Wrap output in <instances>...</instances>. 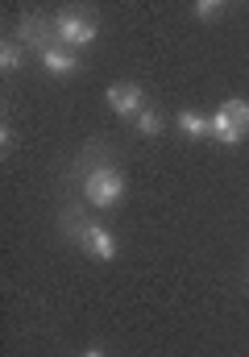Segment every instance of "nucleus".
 <instances>
[{
    "label": "nucleus",
    "mask_w": 249,
    "mask_h": 357,
    "mask_svg": "<svg viewBox=\"0 0 249 357\" xmlns=\"http://www.w3.org/2000/svg\"><path fill=\"white\" fill-rule=\"evenodd\" d=\"M75 225H80L75 237H80V245L91 258H100V262H112V258H116V237H112L104 225H96V220H75Z\"/></svg>",
    "instance_id": "20e7f679"
},
{
    "label": "nucleus",
    "mask_w": 249,
    "mask_h": 357,
    "mask_svg": "<svg viewBox=\"0 0 249 357\" xmlns=\"http://www.w3.org/2000/svg\"><path fill=\"white\" fill-rule=\"evenodd\" d=\"M133 125H137V133H142V137H158V133H163V116H158L154 108H142Z\"/></svg>",
    "instance_id": "6e6552de"
},
{
    "label": "nucleus",
    "mask_w": 249,
    "mask_h": 357,
    "mask_svg": "<svg viewBox=\"0 0 249 357\" xmlns=\"http://www.w3.org/2000/svg\"><path fill=\"white\" fill-rule=\"evenodd\" d=\"M83 195H87L91 208H116V204L125 199V175H121L116 167L100 162V167H91V171L83 175Z\"/></svg>",
    "instance_id": "f257e3e1"
},
{
    "label": "nucleus",
    "mask_w": 249,
    "mask_h": 357,
    "mask_svg": "<svg viewBox=\"0 0 249 357\" xmlns=\"http://www.w3.org/2000/svg\"><path fill=\"white\" fill-rule=\"evenodd\" d=\"M104 96H108L112 112H116V116H129V121H137V112L146 108V91L137 88V84H112Z\"/></svg>",
    "instance_id": "39448f33"
},
{
    "label": "nucleus",
    "mask_w": 249,
    "mask_h": 357,
    "mask_svg": "<svg viewBox=\"0 0 249 357\" xmlns=\"http://www.w3.org/2000/svg\"><path fill=\"white\" fill-rule=\"evenodd\" d=\"M96 33H100V25H96L91 17H83V13H63V17L54 21V38H59V46H67V50L96 42Z\"/></svg>",
    "instance_id": "7ed1b4c3"
},
{
    "label": "nucleus",
    "mask_w": 249,
    "mask_h": 357,
    "mask_svg": "<svg viewBox=\"0 0 249 357\" xmlns=\"http://www.w3.org/2000/svg\"><path fill=\"white\" fill-rule=\"evenodd\" d=\"M83 357H104V349H87Z\"/></svg>",
    "instance_id": "f8f14e48"
},
{
    "label": "nucleus",
    "mask_w": 249,
    "mask_h": 357,
    "mask_svg": "<svg viewBox=\"0 0 249 357\" xmlns=\"http://www.w3.org/2000/svg\"><path fill=\"white\" fill-rule=\"evenodd\" d=\"M38 59H42V67H46L50 75H75V71H80V59H75V50H67V46H46Z\"/></svg>",
    "instance_id": "423d86ee"
},
{
    "label": "nucleus",
    "mask_w": 249,
    "mask_h": 357,
    "mask_svg": "<svg viewBox=\"0 0 249 357\" xmlns=\"http://www.w3.org/2000/svg\"><path fill=\"white\" fill-rule=\"evenodd\" d=\"M17 67H21V46L4 38V42H0V71L8 75V71H17Z\"/></svg>",
    "instance_id": "1a4fd4ad"
},
{
    "label": "nucleus",
    "mask_w": 249,
    "mask_h": 357,
    "mask_svg": "<svg viewBox=\"0 0 249 357\" xmlns=\"http://www.w3.org/2000/svg\"><path fill=\"white\" fill-rule=\"evenodd\" d=\"M195 13H199L204 21H212V17H220V4H216V0H199V4H195Z\"/></svg>",
    "instance_id": "9d476101"
},
{
    "label": "nucleus",
    "mask_w": 249,
    "mask_h": 357,
    "mask_svg": "<svg viewBox=\"0 0 249 357\" xmlns=\"http://www.w3.org/2000/svg\"><path fill=\"white\" fill-rule=\"evenodd\" d=\"M174 125H179V129H183L187 137H212V121H208V116H199L195 108H183Z\"/></svg>",
    "instance_id": "0eeeda50"
},
{
    "label": "nucleus",
    "mask_w": 249,
    "mask_h": 357,
    "mask_svg": "<svg viewBox=\"0 0 249 357\" xmlns=\"http://www.w3.org/2000/svg\"><path fill=\"white\" fill-rule=\"evenodd\" d=\"M246 133H249V104L246 100H225L212 112V137L225 142V146H237Z\"/></svg>",
    "instance_id": "f03ea898"
},
{
    "label": "nucleus",
    "mask_w": 249,
    "mask_h": 357,
    "mask_svg": "<svg viewBox=\"0 0 249 357\" xmlns=\"http://www.w3.org/2000/svg\"><path fill=\"white\" fill-rule=\"evenodd\" d=\"M0 146H4V154H8V150H13V129H8V125H4V129H0Z\"/></svg>",
    "instance_id": "9b49d317"
}]
</instances>
